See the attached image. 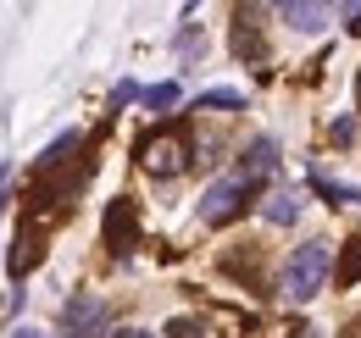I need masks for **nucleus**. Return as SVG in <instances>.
<instances>
[{
  "label": "nucleus",
  "instance_id": "obj_1",
  "mask_svg": "<svg viewBox=\"0 0 361 338\" xmlns=\"http://www.w3.org/2000/svg\"><path fill=\"white\" fill-rule=\"evenodd\" d=\"M328 272H334V255L322 239H306V244H295L289 261H283V272H278V294L289 299V305H312L322 294V283H328Z\"/></svg>",
  "mask_w": 361,
  "mask_h": 338
},
{
  "label": "nucleus",
  "instance_id": "obj_2",
  "mask_svg": "<svg viewBox=\"0 0 361 338\" xmlns=\"http://www.w3.org/2000/svg\"><path fill=\"white\" fill-rule=\"evenodd\" d=\"M139 161H145V172H156V177H178L195 161L189 123H167V127H156V133H145L139 139Z\"/></svg>",
  "mask_w": 361,
  "mask_h": 338
},
{
  "label": "nucleus",
  "instance_id": "obj_3",
  "mask_svg": "<svg viewBox=\"0 0 361 338\" xmlns=\"http://www.w3.org/2000/svg\"><path fill=\"white\" fill-rule=\"evenodd\" d=\"M256 189H262V183H245L239 172H233V177H217V183L200 194V222H206V227H228L233 216H245L256 206Z\"/></svg>",
  "mask_w": 361,
  "mask_h": 338
},
{
  "label": "nucleus",
  "instance_id": "obj_4",
  "mask_svg": "<svg viewBox=\"0 0 361 338\" xmlns=\"http://www.w3.org/2000/svg\"><path fill=\"white\" fill-rule=\"evenodd\" d=\"M111 327V311L94 294H67L61 299V333L67 338H100Z\"/></svg>",
  "mask_w": 361,
  "mask_h": 338
},
{
  "label": "nucleus",
  "instance_id": "obj_5",
  "mask_svg": "<svg viewBox=\"0 0 361 338\" xmlns=\"http://www.w3.org/2000/svg\"><path fill=\"white\" fill-rule=\"evenodd\" d=\"M139 244V206L128 194H117L111 206H106V250L111 255H128Z\"/></svg>",
  "mask_w": 361,
  "mask_h": 338
},
{
  "label": "nucleus",
  "instance_id": "obj_6",
  "mask_svg": "<svg viewBox=\"0 0 361 338\" xmlns=\"http://www.w3.org/2000/svg\"><path fill=\"white\" fill-rule=\"evenodd\" d=\"M228 44H233V56H239V61H250V67H262V61H267V39H262V23H256V6L233 17Z\"/></svg>",
  "mask_w": 361,
  "mask_h": 338
},
{
  "label": "nucleus",
  "instance_id": "obj_7",
  "mask_svg": "<svg viewBox=\"0 0 361 338\" xmlns=\"http://www.w3.org/2000/svg\"><path fill=\"white\" fill-rule=\"evenodd\" d=\"M272 172H278V144H272V139H250V144L239 150V177H245V183H262Z\"/></svg>",
  "mask_w": 361,
  "mask_h": 338
},
{
  "label": "nucleus",
  "instance_id": "obj_8",
  "mask_svg": "<svg viewBox=\"0 0 361 338\" xmlns=\"http://www.w3.org/2000/svg\"><path fill=\"white\" fill-rule=\"evenodd\" d=\"M278 17H283L295 34H317V28H328V23H334V6H317V0H283V6H278Z\"/></svg>",
  "mask_w": 361,
  "mask_h": 338
},
{
  "label": "nucleus",
  "instance_id": "obj_9",
  "mask_svg": "<svg viewBox=\"0 0 361 338\" xmlns=\"http://www.w3.org/2000/svg\"><path fill=\"white\" fill-rule=\"evenodd\" d=\"M39 261H45V239H39L34 227H17V244H11V255H6L11 277H28V272H34Z\"/></svg>",
  "mask_w": 361,
  "mask_h": 338
},
{
  "label": "nucleus",
  "instance_id": "obj_10",
  "mask_svg": "<svg viewBox=\"0 0 361 338\" xmlns=\"http://www.w3.org/2000/svg\"><path fill=\"white\" fill-rule=\"evenodd\" d=\"M78 144H84V133H78V127H67L61 139H50V150L39 156V177H50L56 167H67V161L78 156Z\"/></svg>",
  "mask_w": 361,
  "mask_h": 338
},
{
  "label": "nucleus",
  "instance_id": "obj_11",
  "mask_svg": "<svg viewBox=\"0 0 361 338\" xmlns=\"http://www.w3.org/2000/svg\"><path fill=\"white\" fill-rule=\"evenodd\" d=\"M262 216H267L272 227H289V222L300 216V194H295V189H278V194H267V206H262Z\"/></svg>",
  "mask_w": 361,
  "mask_h": 338
},
{
  "label": "nucleus",
  "instance_id": "obj_12",
  "mask_svg": "<svg viewBox=\"0 0 361 338\" xmlns=\"http://www.w3.org/2000/svg\"><path fill=\"white\" fill-rule=\"evenodd\" d=\"M334 283H339V289H356L361 283V233L345 239V255L334 261Z\"/></svg>",
  "mask_w": 361,
  "mask_h": 338
},
{
  "label": "nucleus",
  "instance_id": "obj_13",
  "mask_svg": "<svg viewBox=\"0 0 361 338\" xmlns=\"http://www.w3.org/2000/svg\"><path fill=\"white\" fill-rule=\"evenodd\" d=\"M306 183H312V189L328 200V206H361V189H350V183H334L328 172H312Z\"/></svg>",
  "mask_w": 361,
  "mask_h": 338
},
{
  "label": "nucleus",
  "instance_id": "obj_14",
  "mask_svg": "<svg viewBox=\"0 0 361 338\" xmlns=\"http://www.w3.org/2000/svg\"><path fill=\"white\" fill-rule=\"evenodd\" d=\"M195 111H245V94L239 89H200Z\"/></svg>",
  "mask_w": 361,
  "mask_h": 338
},
{
  "label": "nucleus",
  "instance_id": "obj_15",
  "mask_svg": "<svg viewBox=\"0 0 361 338\" xmlns=\"http://www.w3.org/2000/svg\"><path fill=\"white\" fill-rule=\"evenodd\" d=\"M173 50H178L183 61H195V56L206 50V28H200V23H183V28H178V39H173Z\"/></svg>",
  "mask_w": 361,
  "mask_h": 338
},
{
  "label": "nucleus",
  "instance_id": "obj_16",
  "mask_svg": "<svg viewBox=\"0 0 361 338\" xmlns=\"http://www.w3.org/2000/svg\"><path fill=\"white\" fill-rule=\"evenodd\" d=\"M178 100H183L178 84H150V89H145V111H173Z\"/></svg>",
  "mask_w": 361,
  "mask_h": 338
},
{
  "label": "nucleus",
  "instance_id": "obj_17",
  "mask_svg": "<svg viewBox=\"0 0 361 338\" xmlns=\"http://www.w3.org/2000/svg\"><path fill=\"white\" fill-rule=\"evenodd\" d=\"M334 144H356V117H334Z\"/></svg>",
  "mask_w": 361,
  "mask_h": 338
},
{
  "label": "nucleus",
  "instance_id": "obj_18",
  "mask_svg": "<svg viewBox=\"0 0 361 338\" xmlns=\"http://www.w3.org/2000/svg\"><path fill=\"white\" fill-rule=\"evenodd\" d=\"M128 100H145V89H139V84H117V94H111V106H128Z\"/></svg>",
  "mask_w": 361,
  "mask_h": 338
},
{
  "label": "nucleus",
  "instance_id": "obj_19",
  "mask_svg": "<svg viewBox=\"0 0 361 338\" xmlns=\"http://www.w3.org/2000/svg\"><path fill=\"white\" fill-rule=\"evenodd\" d=\"M167 333H173V338H200V322H189V316H178V322H173Z\"/></svg>",
  "mask_w": 361,
  "mask_h": 338
},
{
  "label": "nucleus",
  "instance_id": "obj_20",
  "mask_svg": "<svg viewBox=\"0 0 361 338\" xmlns=\"http://www.w3.org/2000/svg\"><path fill=\"white\" fill-rule=\"evenodd\" d=\"M339 17H350V28L361 34V6H339Z\"/></svg>",
  "mask_w": 361,
  "mask_h": 338
},
{
  "label": "nucleus",
  "instance_id": "obj_21",
  "mask_svg": "<svg viewBox=\"0 0 361 338\" xmlns=\"http://www.w3.org/2000/svg\"><path fill=\"white\" fill-rule=\"evenodd\" d=\"M11 338H50V333H39V327H17Z\"/></svg>",
  "mask_w": 361,
  "mask_h": 338
},
{
  "label": "nucleus",
  "instance_id": "obj_22",
  "mask_svg": "<svg viewBox=\"0 0 361 338\" xmlns=\"http://www.w3.org/2000/svg\"><path fill=\"white\" fill-rule=\"evenodd\" d=\"M289 338H322V327H295Z\"/></svg>",
  "mask_w": 361,
  "mask_h": 338
},
{
  "label": "nucleus",
  "instance_id": "obj_23",
  "mask_svg": "<svg viewBox=\"0 0 361 338\" xmlns=\"http://www.w3.org/2000/svg\"><path fill=\"white\" fill-rule=\"evenodd\" d=\"M111 338H150L145 327H123V333H111Z\"/></svg>",
  "mask_w": 361,
  "mask_h": 338
},
{
  "label": "nucleus",
  "instance_id": "obj_24",
  "mask_svg": "<svg viewBox=\"0 0 361 338\" xmlns=\"http://www.w3.org/2000/svg\"><path fill=\"white\" fill-rule=\"evenodd\" d=\"M356 100H361V78H356Z\"/></svg>",
  "mask_w": 361,
  "mask_h": 338
}]
</instances>
